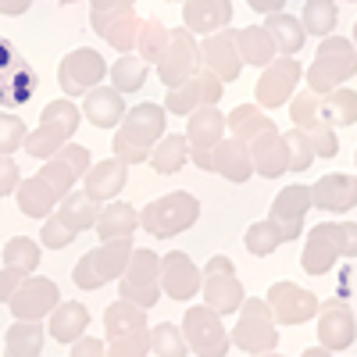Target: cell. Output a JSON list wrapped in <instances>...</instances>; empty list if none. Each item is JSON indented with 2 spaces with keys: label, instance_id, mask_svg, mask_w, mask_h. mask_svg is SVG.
Masks as SVG:
<instances>
[{
  "label": "cell",
  "instance_id": "obj_1",
  "mask_svg": "<svg viewBox=\"0 0 357 357\" xmlns=\"http://www.w3.org/2000/svg\"><path fill=\"white\" fill-rule=\"evenodd\" d=\"M165 122H168V111L161 104H136L122 114L118 122V136L111 139V151L122 165H143L151 158V146L165 136Z\"/></svg>",
  "mask_w": 357,
  "mask_h": 357
},
{
  "label": "cell",
  "instance_id": "obj_2",
  "mask_svg": "<svg viewBox=\"0 0 357 357\" xmlns=\"http://www.w3.org/2000/svg\"><path fill=\"white\" fill-rule=\"evenodd\" d=\"M357 254V225L354 222H321L307 232L301 264L307 275H329L340 257Z\"/></svg>",
  "mask_w": 357,
  "mask_h": 357
},
{
  "label": "cell",
  "instance_id": "obj_3",
  "mask_svg": "<svg viewBox=\"0 0 357 357\" xmlns=\"http://www.w3.org/2000/svg\"><path fill=\"white\" fill-rule=\"evenodd\" d=\"M104 329H107V354L114 357H143L151 354V325H146V311L122 301L107 304L104 311Z\"/></svg>",
  "mask_w": 357,
  "mask_h": 357
},
{
  "label": "cell",
  "instance_id": "obj_4",
  "mask_svg": "<svg viewBox=\"0 0 357 357\" xmlns=\"http://www.w3.org/2000/svg\"><path fill=\"white\" fill-rule=\"evenodd\" d=\"M197 218H200V200L186 190H172L139 211V229L151 232L154 240H172V236L193 229Z\"/></svg>",
  "mask_w": 357,
  "mask_h": 357
},
{
  "label": "cell",
  "instance_id": "obj_5",
  "mask_svg": "<svg viewBox=\"0 0 357 357\" xmlns=\"http://www.w3.org/2000/svg\"><path fill=\"white\" fill-rule=\"evenodd\" d=\"M79 118L82 111L72 104V97H61V100H50L43 107V118H40V126L36 132H25V154L29 158H36V161H47L57 146H65L75 129H79Z\"/></svg>",
  "mask_w": 357,
  "mask_h": 357
},
{
  "label": "cell",
  "instance_id": "obj_6",
  "mask_svg": "<svg viewBox=\"0 0 357 357\" xmlns=\"http://www.w3.org/2000/svg\"><path fill=\"white\" fill-rule=\"evenodd\" d=\"M354 72H357V50H354V43L329 33V36H321V47L314 54V61L307 65L304 79H307L311 93H329V89H336L347 79H354Z\"/></svg>",
  "mask_w": 357,
  "mask_h": 357
},
{
  "label": "cell",
  "instance_id": "obj_7",
  "mask_svg": "<svg viewBox=\"0 0 357 357\" xmlns=\"http://www.w3.org/2000/svg\"><path fill=\"white\" fill-rule=\"evenodd\" d=\"M129 254H132V236H118V240H100V247H93L89 254L79 257L75 272H72V282L79 289H100L104 282L118 279L122 268L129 264Z\"/></svg>",
  "mask_w": 357,
  "mask_h": 357
},
{
  "label": "cell",
  "instance_id": "obj_8",
  "mask_svg": "<svg viewBox=\"0 0 357 357\" xmlns=\"http://www.w3.org/2000/svg\"><path fill=\"white\" fill-rule=\"evenodd\" d=\"M118 293L122 301L136 304V307H154L161 296V257L146 247H132L129 264L118 275Z\"/></svg>",
  "mask_w": 357,
  "mask_h": 357
},
{
  "label": "cell",
  "instance_id": "obj_9",
  "mask_svg": "<svg viewBox=\"0 0 357 357\" xmlns=\"http://www.w3.org/2000/svg\"><path fill=\"white\" fill-rule=\"evenodd\" d=\"M236 311H240V321H236L229 343H236L243 354H272L279 347L275 318H272V311H268V304L261 296H243V304Z\"/></svg>",
  "mask_w": 357,
  "mask_h": 357
},
{
  "label": "cell",
  "instance_id": "obj_10",
  "mask_svg": "<svg viewBox=\"0 0 357 357\" xmlns=\"http://www.w3.org/2000/svg\"><path fill=\"white\" fill-rule=\"evenodd\" d=\"M190 158L197 168L204 172H215L229 183H247L254 175V161H250V151L240 136H222L218 143L211 146H190Z\"/></svg>",
  "mask_w": 357,
  "mask_h": 357
},
{
  "label": "cell",
  "instance_id": "obj_11",
  "mask_svg": "<svg viewBox=\"0 0 357 357\" xmlns=\"http://www.w3.org/2000/svg\"><path fill=\"white\" fill-rule=\"evenodd\" d=\"M304 79V68L293 54H275L268 61L254 82V97H257V107H286V100L296 93V86Z\"/></svg>",
  "mask_w": 357,
  "mask_h": 357
},
{
  "label": "cell",
  "instance_id": "obj_12",
  "mask_svg": "<svg viewBox=\"0 0 357 357\" xmlns=\"http://www.w3.org/2000/svg\"><path fill=\"white\" fill-rule=\"evenodd\" d=\"M200 289H204V304L218 311L222 318L225 314H236V307L243 304V282L236 279V264L218 254L204 264V272H200Z\"/></svg>",
  "mask_w": 357,
  "mask_h": 357
},
{
  "label": "cell",
  "instance_id": "obj_13",
  "mask_svg": "<svg viewBox=\"0 0 357 357\" xmlns=\"http://www.w3.org/2000/svg\"><path fill=\"white\" fill-rule=\"evenodd\" d=\"M178 333L186 340V350H193L197 357H225L229 354V333L222 325V314L211 307H190L186 321L178 325Z\"/></svg>",
  "mask_w": 357,
  "mask_h": 357
},
{
  "label": "cell",
  "instance_id": "obj_14",
  "mask_svg": "<svg viewBox=\"0 0 357 357\" xmlns=\"http://www.w3.org/2000/svg\"><path fill=\"white\" fill-rule=\"evenodd\" d=\"M307 211H311V186L293 183V186L275 193L272 211H268V222H272V229L279 232L282 243H296V240H301V229H304Z\"/></svg>",
  "mask_w": 357,
  "mask_h": 357
},
{
  "label": "cell",
  "instance_id": "obj_15",
  "mask_svg": "<svg viewBox=\"0 0 357 357\" xmlns=\"http://www.w3.org/2000/svg\"><path fill=\"white\" fill-rule=\"evenodd\" d=\"M225 93V82L215 75V72H207V68H197L190 79H183L178 86H168V97H165V111L168 114H190L193 107L200 104H218Z\"/></svg>",
  "mask_w": 357,
  "mask_h": 357
},
{
  "label": "cell",
  "instance_id": "obj_16",
  "mask_svg": "<svg viewBox=\"0 0 357 357\" xmlns=\"http://www.w3.org/2000/svg\"><path fill=\"white\" fill-rule=\"evenodd\" d=\"M107 79V61L100 57V50L79 47L72 50L61 65H57V82H61L65 97H82L86 89H93Z\"/></svg>",
  "mask_w": 357,
  "mask_h": 357
},
{
  "label": "cell",
  "instance_id": "obj_17",
  "mask_svg": "<svg viewBox=\"0 0 357 357\" xmlns=\"http://www.w3.org/2000/svg\"><path fill=\"white\" fill-rule=\"evenodd\" d=\"M200 68V43L193 40L190 29H168V47L158 61V79L165 86H178L183 79H190Z\"/></svg>",
  "mask_w": 357,
  "mask_h": 357
},
{
  "label": "cell",
  "instance_id": "obj_18",
  "mask_svg": "<svg viewBox=\"0 0 357 357\" xmlns=\"http://www.w3.org/2000/svg\"><path fill=\"white\" fill-rule=\"evenodd\" d=\"M264 304H268V311H272L275 325H304L318 311V296L304 286H296V282H275L272 289H268Z\"/></svg>",
  "mask_w": 357,
  "mask_h": 357
},
{
  "label": "cell",
  "instance_id": "obj_19",
  "mask_svg": "<svg viewBox=\"0 0 357 357\" xmlns=\"http://www.w3.org/2000/svg\"><path fill=\"white\" fill-rule=\"evenodd\" d=\"M61 301V289H57V282L54 279H43V275H36V279H22L18 282V289L8 296V307H11V314L15 318H25V321H43V314H50V307Z\"/></svg>",
  "mask_w": 357,
  "mask_h": 357
},
{
  "label": "cell",
  "instance_id": "obj_20",
  "mask_svg": "<svg viewBox=\"0 0 357 357\" xmlns=\"http://www.w3.org/2000/svg\"><path fill=\"white\" fill-rule=\"evenodd\" d=\"M86 168H89V151H86L82 143H65V146H57V151L47 158V165L40 168V175H43V183L57 197H65L82 178Z\"/></svg>",
  "mask_w": 357,
  "mask_h": 357
},
{
  "label": "cell",
  "instance_id": "obj_21",
  "mask_svg": "<svg viewBox=\"0 0 357 357\" xmlns=\"http://www.w3.org/2000/svg\"><path fill=\"white\" fill-rule=\"evenodd\" d=\"M161 293L172 296V301L186 304L200 293V268L193 264L190 254L183 250H172L161 257Z\"/></svg>",
  "mask_w": 357,
  "mask_h": 357
},
{
  "label": "cell",
  "instance_id": "obj_22",
  "mask_svg": "<svg viewBox=\"0 0 357 357\" xmlns=\"http://www.w3.org/2000/svg\"><path fill=\"white\" fill-rule=\"evenodd\" d=\"M200 65L207 72H215L222 82H232L240 79L243 72V61L240 54H236V40H232V29H218V33H207L204 43H200Z\"/></svg>",
  "mask_w": 357,
  "mask_h": 357
},
{
  "label": "cell",
  "instance_id": "obj_23",
  "mask_svg": "<svg viewBox=\"0 0 357 357\" xmlns=\"http://www.w3.org/2000/svg\"><path fill=\"white\" fill-rule=\"evenodd\" d=\"M357 204V178L347 172H329L311 186V207L325 215H347Z\"/></svg>",
  "mask_w": 357,
  "mask_h": 357
},
{
  "label": "cell",
  "instance_id": "obj_24",
  "mask_svg": "<svg viewBox=\"0 0 357 357\" xmlns=\"http://www.w3.org/2000/svg\"><path fill=\"white\" fill-rule=\"evenodd\" d=\"M318 340L325 350H347L354 347L357 325H354V311L343 301H325L318 304Z\"/></svg>",
  "mask_w": 357,
  "mask_h": 357
},
{
  "label": "cell",
  "instance_id": "obj_25",
  "mask_svg": "<svg viewBox=\"0 0 357 357\" xmlns=\"http://www.w3.org/2000/svg\"><path fill=\"white\" fill-rule=\"evenodd\" d=\"M89 25L93 33H100L114 50H136V33H139V18L132 8L122 11H89Z\"/></svg>",
  "mask_w": 357,
  "mask_h": 357
},
{
  "label": "cell",
  "instance_id": "obj_26",
  "mask_svg": "<svg viewBox=\"0 0 357 357\" xmlns=\"http://www.w3.org/2000/svg\"><path fill=\"white\" fill-rule=\"evenodd\" d=\"M247 151H250V161H254V175L279 178L286 172V139H282V132L275 126L257 132V136H250Z\"/></svg>",
  "mask_w": 357,
  "mask_h": 357
},
{
  "label": "cell",
  "instance_id": "obj_27",
  "mask_svg": "<svg viewBox=\"0 0 357 357\" xmlns=\"http://www.w3.org/2000/svg\"><path fill=\"white\" fill-rule=\"evenodd\" d=\"M232 22V0H186L183 4V29L193 36L218 33Z\"/></svg>",
  "mask_w": 357,
  "mask_h": 357
},
{
  "label": "cell",
  "instance_id": "obj_28",
  "mask_svg": "<svg viewBox=\"0 0 357 357\" xmlns=\"http://www.w3.org/2000/svg\"><path fill=\"white\" fill-rule=\"evenodd\" d=\"M126 178H129V165H122L118 158H107L100 165L89 161V168L82 172V190L97 200H114L126 190Z\"/></svg>",
  "mask_w": 357,
  "mask_h": 357
},
{
  "label": "cell",
  "instance_id": "obj_29",
  "mask_svg": "<svg viewBox=\"0 0 357 357\" xmlns=\"http://www.w3.org/2000/svg\"><path fill=\"white\" fill-rule=\"evenodd\" d=\"M89 329V311L79 301H57L50 307V325H47V336L57 340L61 347H72L79 336H86Z\"/></svg>",
  "mask_w": 357,
  "mask_h": 357
},
{
  "label": "cell",
  "instance_id": "obj_30",
  "mask_svg": "<svg viewBox=\"0 0 357 357\" xmlns=\"http://www.w3.org/2000/svg\"><path fill=\"white\" fill-rule=\"evenodd\" d=\"M82 114L93 122L97 129H114L118 122H122V114H126V100L122 93H118L114 86H93V89H86L82 93Z\"/></svg>",
  "mask_w": 357,
  "mask_h": 357
},
{
  "label": "cell",
  "instance_id": "obj_31",
  "mask_svg": "<svg viewBox=\"0 0 357 357\" xmlns=\"http://www.w3.org/2000/svg\"><path fill=\"white\" fill-rule=\"evenodd\" d=\"M18 79L36 82L33 68H29L18 54H11V43H8V40H0V104H18V100H29L25 89H18Z\"/></svg>",
  "mask_w": 357,
  "mask_h": 357
},
{
  "label": "cell",
  "instance_id": "obj_32",
  "mask_svg": "<svg viewBox=\"0 0 357 357\" xmlns=\"http://www.w3.org/2000/svg\"><path fill=\"white\" fill-rule=\"evenodd\" d=\"M15 197H18V211L29 215V218H36L43 222L54 207H57V197L47 183H43V175H33V178H18V186H15Z\"/></svg>",
  "mask_w": 357,
  "mask_h": 357
},
{
  "label": "cell",
  "instance_id": "obj_33",
  "mask_svg": "<svg viewBox=\"0 0 357 357\" xmlns=\"http://www.w3.org/2000/svg\"><path fill=\"white\" fill-rule=\"evenodd\" d=\"M232 40H236V54H240V61H243V65H254V68H264V65L279 54L264 25L232 29Z\"/></svg>",
  "mask_w": 357,
  "mask_h": 357
},
{
  "label": "cell",
  "instance_id": "obj_34",
  "mask_svg": "<svg viewBox=\"0 0 357 357\" xmlns=\"http://www.w3.org/2000/svg\"><path fill=\"white\" fill-rule=\"evenodd\" d=\"M222 136H225V114L218 111V104H200L190 111V122H186L190 146H211Z\"/></svg>",
  "mask_w": 357,
  "mask_h": 357
},
{
  "label": "cell",
  "instance_id": "obj_35",
  "mask_svg": "<svg viewBox=\"0 0 357 357\" xmlns=\"http://www.w3.org/2000/svg\"><path fill=\"white\" fill-rule=\"evenodd\" d=\"M93 229H97L100 240H118V236H132V232L139 229V211H136V207H129V204H122V200H111V204L104 207V211L97 215Z\"/></svg>",
  "mask_w": 357,
  "mask_h": 357
},
{
  "label": "cell",
  "instance_id": "obj_36",
  "mask_svg": "<svg viewBox=\"0 0 357 357\" xmlns=\"http://www.w3.org/2000/svg\"><path fill=\"white\" fill-rule=\"evenodd\" d=\"M264 29H268V36H272L275 50L279 54H296V50H304V25L301 18H293L286 11H272V15H264Z\"/></svg>",
  "mask_w": 357,
  "mask_h": 357
},
{
  "label": "cell",
  "instance_id": "obj_37",
  "mask_svg": "<svg viewBox=\"0 0 357 357\" xmlns=\"http://www.w3.org/2000/svg\"><path fill=\"white\" fill-rule=\"evenodd\" d=\"M54 211L61 215L65 222H72L75 232H86V229H93V222H97V215H100V200H97V197H89L86 190H82V193L68 190L61 200H57Z\"/></svg>",
  "mask_w": 357,
  "mask_h": 357
},
{
  "label": "cell",
  "instance_id": "obj_38",
  "mask_svg": "<svg viewBox=\"0 0 357 357\" xmlns=\"http://www.w3.org/2000/svg\"><path fill=\"white\" fill-rule=\"evenodd\" d=\"M4 354L8 357H40L43 354V325L15 318V325L4 333Z\"/></svg>",
  "mask_w": 357,
  "mask_h": 357
},
{
  "label": "cell",
  "instance_id": "obj_39",
  "mask_svg": "<svg viewBox=\"0 0 357 357\" xmlns=\"http://www.w3.org/2000/svg\"><path fill=\"white\" fill-rule=\"evenodd\" d=\"M318 114L329 126H354L357 122V93L347 86H336L329 93H318Z\"/></svg>",
  "mask_w": 357,
  "mask_h": 357
},
{
  "label": "cell",
  "instance_id": "obj_40",
  "mask_svg": "<svg viewBox=\"0 0 357 357\" xmlns=\"http://www.w3.org/2000/svg\"><path fill=\"white\" fill-rule=\"evenodd\" d=\"M186 158H190V139H186V132L183 136H161L154 146H151V168L158 172V175H175L178 168L186 165Z\"/></svg>",
  "mask_w": 357,
  "mask_h": 357
},
{
  "label": "cell",
  "instance_id": "obj_41",
  "mask_svg": "<svg viewBox=\"0 0 357 357\" xmlns=\"http://www.w3.org/2000/svg\"><path fill=\"white\" fill-rule=\"evenodd\" d=\"M275 122L264 114V107H257V104H240L229 118H225V129H232V136H240L243 143L250 139V136H257V132H264V129H272Z\"/></svg>",
  "mask_w": 357,
  "mask_h": 357
},
{
  "label": "cell",
  "instance_id": "obj_42",
  "mask_svg": "<svg viewBox=\"0 0 357 357\" xmlns=\"http://www.w3.org/2000/svg\"><path fill=\"white\" fill-rule=\"evenodd\" d=\"M168 47V29L161 25V18H139V33H136V50L146 65H158L161 54Z\"/></svg>",
  "mask_w": 357,
  "mask_h": 357
},
{
  "label": "cell",
  "instance_id": "obj_43",
  "mask_svg": "<svg viewBox=\"0 0 357 357\" xmlns=\"http://www.w3.org/2000/svg\"><path fill=\"white\" fill-rule=\"evenodd\" d=\"M107 75H111L118 93H136V89H143V82H146V61L143 57H132V54H122L107 68Z\"/></svg>",
  "mask_w": 357,
  "mask_h": 357
},
{
  "label": "cell",
  "instance_id": "obj_44",
  "mask_svg": "<svg viewBox=\"0 0 357 357\" xmlns=\"http://www.w3.org/2000/svg\"><path fill=\"white\" fill-rule=\"evenodd\" d=\"M340 22V8H336V0H307L304 4V33L307 36H329L333 29Z\"/></svg>",
  "mask_w": 357,
  "mask_h": 357
},
{
  "label": "cell",
  "instance_id": "obj_45",
  "mask_svg": "<svg viewBox=\"0 0 357 357\" xmlns=\"http://www.w3.org/2000/svg\"><path fill=\"white\" fill-rule=\"evenodd\" d=\"M4 264L18 268V272L33 275L40 264V240H29V236H15L4 243Z\"/></svg>",
  "mask_w": 357,
  "mask_h": 357
},
{
  "label": "cell",
  "instance_id": "obj_46",
  "mask_svg": "<svg viewBox=\"0 0 357 357\" xmlns=\"http://www.w3.org/2000/svg\"><path fill=\"white\" fill-rule=\"evenodd\" d=\"M282 139H286V172H307L311 165H314V151H311V139H307V132L304 129H289V132H282Z\"/></svg>",
  "mask_w": 357,
  "mask_h": 357
},
{
  "label": "cell",
  "instance_id": "obj_47",
  "mask_svg": "<svg viewBox=\"0 0 357 357\" xmlns=\"http://www.w3.org/2000/svg\"><path fill=\"white\" fill-rule=\"evenodd\" d=\"M151 354L158 357H186V340L178 333V325L161 321L151 329Z\"/></svg>",
  "mask_w": 357,
  "mask_h": 357
},
{
  "label": "cell",
  "instance_id": "obj_48",
  "mask_svg": "<svg viewBox=\"0 0 357 357\" xmlns=\"http://www.w3.org/2000/svg\"><path fill=\"white\" fill-rule=\"evenodd\" d=\"M43 232H40V247H47V250H65V247H72V240H75V229H72V222H65L57 211H50L43 222Z\"/></svg>",
  "mask_w": 357,
  "mask_h": 357
},
{
  "label": "cell",
  "instance_id": "obj_49",
  "mask_svg": "<svg viewBox=\"0 0 357 357\" xmlns=\"http://www.w3.org/2000/svg\"><path fill=\"white\" fill-rule=\"evenodd\" d=\"M307 139H311V151L314 158H336L340 154V136H336V126H329L325 118H314L311 126H304Z\"/></svg>",
  "mask_w": 357,
  "mask_h": 357
},
{
  "label": "cell",
  "instance_id": "obj_50",
  "mask_svg": "<svg viewBox=\"0 0 357 357\" xmlns=\"http://www.w3.org/2000/svg\"><path fill=\"white\" fill-rule=\"evenodd\" d=\"M243 243H247V250L254 254V257H268L272 250H279L282 247V240H279V232L272 229V222H254L250 229H247V236H243Z\"/></svg>",
  "mask_w": 357,
  "mask_h": 357
},
{
  "label": "cell",
  "instance_id": "obj_51",
  "mask_svg": "<svg viewBox=\"0 0 357 357\" xmlns=\"http://www.w3.org/2000/svg\"><path fill=\"white\" fill-rule=\"evenodd\" d=\"M25 122L18 114H8V111H0V154H15L18 146L25 143Z\"/></svg>",
  "mask_w": 357,
  "mask_h": 357
},
{
  "label": "cell",
  "instance_id": "obj_52",
  "mask_svg": "<svg viewBox=\"0 0 357 357\" xmlns=\"http://www.w3.org/2000/svg\"><path fill=\"white\" fill-rule=\"evenodd\" d=\"M286 104H289V118H293L296 129H304V126L314 122V118H321L318 114V93H311V89L307 93H293Z\"/></svg>",
  "mask_w": 357,
  "mask_h": 357
},
{
  "label": "cell",
  "instance_id": "obj_53",
  "mask_svg": "<svg viewBox=\"0 0 357 357\" xmlns=\"http://www.w3.org/2000/svg\"><path fill=\"white\" fill-rule=\"evenodd\" d=\"M18 178H22V172H18V165L11 161V154H0V197L15 193Z\"/></svg>",
  "mask_w": 357,
  "mask_h": 357
},
{
  "label": "cell",
  "instance_id": "obj_54",
  "mask_svg": "<svg viewBox=\"0 0 357 357\" xmlns=\"http://www.w3.org/2000/svg\"><path fill=\"white\" fill-rule=\"evenodd\" d=\"M22 279H25V272H18V268H11V264H4V272H0V301L8 304V296L18 289Z\"/></svg>",
  "mask_w": 357,
  "mask_h": 357
},
{
  "label": "cell",
  "instance_id": "obj_55",
  "mask_svg": "<svg viewBox=\"0 0 357 357\" xmlns=\"http://www.w3.org/2000/svg\"><path fill=\"white\" fill-rule=\"evenodd\" d=\"M72 354H75V357H86V354H104V343H100V340H86V336H79V340L72 343Z\"/></svg>",
  "mask_w": 357,
  "mask_h": 357
},
{
  "label": "cell",
  "instance_id": "obj_56",
  "mask_svg": "<svg viewBox=\"0 0 357 357\" xmlns=\"http://www.w3.org/2000/svg\"><path fill=\"white\" fill-rule=\"evenodd\" d=\"M136 0H89V11H122V8H132Z\"/></svg>",
  "mask_w": 357,
  "mask_h": 357
},
{
  "label": "cell",
  "instance_id": "obj_57",
  "mask_svg": "<svg viewBox=\"0 0 357 357\" xmlns=\"http://www.w3.org/2000/svg\"><path fill=\"white\" fill-rule=\"evenodd\" d=\"M29 4H33V0H0V15H8V18L25 15V11H29Z\"/></svg>",
  "mask_w": 357,
  "mask_h": 357
},
{
  "label": "cell",
  "instance_id": "obj_58",
  "mask_svg": "<svg viewBox=\"0 0 357 357\" xmlns=\"http://www.w3.org/2000/svg\"><path fill=\"white\" fill-rule=\"evenodd\" d=\"M247 4H250L257 15H272V11H282L286 0H247Z\"/></svg>",
  "mask_w": 357,
  "mask_h": 357
},
{
  "label": "cell",
  "instance_id": "obj_59",
  "mask_svg": "<svg viewBox=\"0 0 357 357\" xmlns=\"http://www.w3.org/2000/svg\"><path fill=\"white\" fill-rule=\"evenodd\" d=\"M61 4H75V0H61Z\"/></svg>",
  "mask_w": 357,
  "mask_h": 357
},
{
  "label": "cell",
  "instance_id": "obj_60",
  "mask_svg": "<svg viewBox=\"0 0 357 357\" xmlns=\"http://www.w3.org/2000/svg\"><path fill=\"white\" fill-rule=\"evenodd\" d=\"M350 4H354V0H350Z\"/></svg>",
  "mask_w": 357,
  "mask_h": 357
}]
</instances>
